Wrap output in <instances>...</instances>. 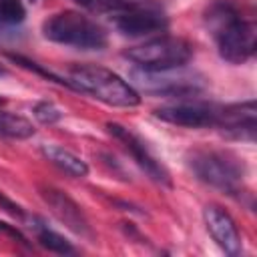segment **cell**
Listing matches in <instances>:
<instances>
[{"mask_svg": "<svg viewBox=\"0 0 257 257\" xmlns=\"http://www.w3.org/2000/svg\"><path fill=\"white\" fill-rule=\"evenodd\" d=\"M34 223L36 225H32V227H34V233H36V241L44 249H48L52 253H58V255H70V253H74V247H72V243L68 239H64L60 233H56L54 229H50L48 225H44L40 219H34Z\"/></svg>", "mask_w": 257, "mask_h": 257, "instance_id": "9a60e30c", "label": "cell"}, {"mask_svg": "<svg viewBox=\"0 0 257 257\" xmlns=\"http://www.w3.org/2000/svg\"><path fill=\"white\" fill-rule=\"evenodd\" d=\"M42 32L48 40L78 50H102L106 46L104 28L92 18L74 10L56 12L46 18L42 24Z\"/></svg>", "mask_w": 257, "mask_h": 257, "instance_id": "3957f363", "label": "cell"}, {"mask_svg": "<svg viewBox=\"0 0 257 257\" xmlns=\"http://www.w3.org/2000/svg\"><path fill=\"white\" fill-rule=\"evenodd\" d=\"M78 6L96 12V14H116L124 8H131L143 0H74Z\"/></svg>", "mask_w": 257, "mask_h": 257, "instance_id": "2e32d148", "label": "cell"}, {"mask_svg": "<svg viewBox=\"0 0 257 257\" xmlns=\"http://www.w3.org/2000/svg\"><path fill=\"white\" fill-rule=\"evenodd\" d=\"M34 116H36L40 122H44V124H52V122H56V120L62 118V112H60V108H58L56 104H52V102H48V100H42V102H36V106H34Z\"/></svg>", "mask_w": 257, "mask_h": 257, "instance_id": "d6986e66", "label": "cell"}, {"mask_svg": "<svg viewBox=\"0 0 257 257\" xmlns=\"http://www.w3.org/2000/svg\"><path fill=\"white\" fill-rule=\"evenodd\" d=\"M0 209H4L8 215H12V217H16V219H22V217H24L22 207H20L18 203H14L10 197H6L2 191H0Z\"/></svg>", "mask_w": 257, "mask_h": 257, "instance_id": "ffe728a7", "label": "cell"}, {"mask_svg": "<svg viewBox=\"0 0 257 257\" xmlns=\"http://www.w3.org/2000/svg\"><path fill=\"white\" fill-rule=\"evenodd\" d=\"M217 126L241 141H255V128H257V106L255 100L235 102L219 108L217 114Z\"/></svg>", "mask_w": 257, "mask_h": 257, "instance_id": "8fae6325", "label": "cell"}, {"mask_svg": "<svg viewBox=\"0 0 257 257\" xmlns=\"http://www.w3.org/2000/svg\"><path fill=\"white\" fill-rule=\"evenodd\" d=\"M38 191H40L42 201L48 205L52 215L62 225H66L70 231H74L80 237H90V223H88L82 207L72 197H68L64 191L50 187V185H40Z\"/></svg>", "mask_w": 257, "mask_h": 257, "instance_id": "9c48e42d", "label": "cell"}, {"mask_svg": "<svg viewBox=\"0 0 257 257\" xmlns=\"http://www.w3.org/2000/svg\"><path fill=\"white\" fill-rule=\"evenodd\" d=\"M133 78L141 90L155 96H191L203 90V78L185 66L169 70H135Z\"/></svg>", "mask_w": 257, "mask_h": 257, "instance_id": "8992f818", "label": "cell"}, {"mask_svg": "<svg viewBox=\"0 0 257 257\" xmlns=\"http://www.w3.org/2000/svg\"><path fill=\"white\" fill-rule=\"evenodd\" d=\"M205 20L217 40V50L223 60L241 64L255 54L257 28L253 22L243 20L229 2H213L207 8Z\"/></svg>", "mask_w": 257, "mask_h": 257, "instance_id": "6da1fadb", "label": "cell"}, {"mask_svg": "<svg viewBox=\"0 0 257 257\" xmlns=\"http://www.w3.org/2000/svg\"><path fill=\"white\" fill-rule=\"evenodd\" d=\"M8 58L12 60V62H16L18 66H22V68H26V70H34V72H38V74H42L46 80H52V82H56V84H64V86H68V88H74L72 86V82L70 80H62L60 76H56L54 72H50V70H46V68H42L38 62H34V60H30V58H26V56H22V54H8Z\"/></svg>", "mask_w": 257, "mask_h": 257, "instance_id": "e0dca14e", "label": "cell"}, {"mask_svg": "<svg viewBox=\"0 0 257 257\" xmlns=\"http://www.w3.org/2000/svg\"><path fill=\"white\" fill-rule=\"evenodd\" d=\"M4 74H6V68H4L2 64H0V76H4Z\"/></svg>", "mask_w": 257, "mask_h": 257, "instance_id": "7402d4cb", "label": "cell"}, {"mask_svg": "<svg viewBox=\"0 0 257 257\" xmlns=\"http://www.w3.org/2000/svg\"><path fill=\"white\" fill-rule=\"evenodd\" d=\"M26 16L20 0H0V24H18Z\"/></svg>", "mask_w": 257, "mask_h": 257, "instance_id": "ac0fdd59", "label": "cell"}, {"mask_svg": "<svg viewBox=\"0 0 257 257\" xmlns=\"http://www.w3.org/2000/svg\"><path fill=\"white\" fill-rule=\"evenodd\" d=\"M203 219L209 235L213 241L231 257L239 255L243 251V241L239 235V229L233 221V217L219 205H207L203 209Z\"/></svg>", "mask_w": 257, "mask_h": 257, "instance_id": "7c38bea8", "label": "cell"}, {"mask_svg": "<svg viewBox=\"0 0 257 257\" xmlns=\"http://www.w3.org/2000/svg\"><path fill=\"white\" fill-rule=\"evenodd\" d=\"M40 153H42V157H44L50 165H54L56 169H60L62 173H66V175H70V177L82 179V177L88 175V165H86V161L80 159L78 155H74L72 151L60 147V145H54V143L42 145V147H40Z\"/></svg>", "mask_w": 257, "mask_h": 257, "instance_id": "4fadbf2b", "label": "cell"}, {"mask_svg": "<svg viewBox=\"0 0 257 257\" xmlns=\"http://www.w3.org/2000/svg\"><path fill=\"white\" fill-rule=\"evenodd\" d=\"M217 114L219 108L203 102H177V104H165L155 108V116L185 128H207L217 126Z\"/></svg>", "mask_w": 257, "mask_h": 257, "instance_id": "30bf717a", "label": "cell"}, {"mask_svg": "<svg viewBox=\"0 0 257 257\" xmlns=\"http://www.w3.org/2000/svg\"><path fill=\"white\" fill-rule=\"evenodd\" d=\"M112 20L116 30L131 38L165 32L169 28V18L165 16V12L155 4H147L145 0L112 14Z\"/></svg>", "mask_w": 257, "mask_h": 257, "instance_id": "ba28073f", "label": "cell"}, {"mask_svg": "<svg viewBox=\"0 0 257 257\" xmlns=\"http://www.w3.org/2000/svg\"><path fill=\"white\" fill-rule=\"evenodd\" d=\"M0 231L2 233H6V235H10L14 241H18L20 245H24V247H28V239L24 237V233L20 231V229H16L14 225H10V223H6V221H0Z\"/></svg>", "mask_w": 257, "mask_h": 257, "instance_id": "44dd1931", "label": "cell"}, {"mask_svg": "<svg viewBox=\"0 0 257 257\" xmlns=\"http://www.w3.org/2000/svg\"><path fill=\"white\" fill-rule=\"evenodd\" d=\"M34 133H36V128L28 118L0 110V139L24 141V139L34 137Z\"/></svg>", "mask_w": 257, "mask_h": 257, "instance_id": "5bb4252c", "label": "cell"}, {"mask_svg": "<svg viewBox=\"0 0 257 257\" xmlns=\"http://www.w3.org/2000/svg\"><path fill=\"white\" fill-rule=\"evenodd\" d=\"M106 131L124 147V151L135 159V163L145 171V175L151 179V181H155V183H159V185H163V187H173V179H171V173L167 171V167L151 153V149L147 147V143L137 135V133H133L131 128H126V126H122V124H118V122H108L106 124Z\"/></svg>", "mask_w": 257, "mask_h": 257, "instance_id": "52a82bcc", "label": "cell"}, {"mask_svg": "<svg viewBox=\"0 0 257 257\" xmlns=\"http://www.w3.org/2000/svg\"><path fill=\"white\" fill-rule=\"evenodd\" d=\"M70 82L74 90L88 92L108 106L133 108L141 102V92L116 72L98 64H76L70 68Z\"/></svg>", "mask_w": 257, "mask_h": 257, "instance_id": "7a4b0ae2", "label": "cell"}, {"mask_svg": "<svg viewBox=\"0 0 257 257\" xmlns=\"http://www.w3.org/2000/svg\"><path fill=\"white\" fill-rule=\"evenodd\" d=\"M189 167L199 181L219 191L233 195L241 189L243 167L231 155L219 151H193L189 155Z\"/></svg>", "mask_w": 257, "mask_h": 257, "instance_id": "5b68a950", "label": "cell"}, {"mask_svg": "<svg viewBox=\"0 0 257 257\" xmlns=\"http://www.w3.org/2000/svg\"><path fill=\"white\" fill-rule=\"evenodd\" d=\"M4 102H6V98H4V96H0V106H2Z\"/></svg>", "mask_w": 257, "mask_h": 257, "instance_id": "603a6c76", "label": "cell"}, {"mask_svg": "<svg viewBox=\"0 0 257 257\" xmlns=\"http://www.w3.org/2000/svg\"><path fill=\"white\" fill-rule=\"evenodd\" d=\"M141 70H169L185 66L193 56V46L181 36H157L131 46L122 54Z\"/></svg>", "mask_w": 257, "mask_h": 257, "instance_id": "277c9868", "label": "cell"}, {"mask_svg": "<svg viewBox=\"0 0 257 257\" xmlns=\"http://www.w3.org/2000/svg\"><path fill=\"white\" fill-rule=\"evenodd\" d=\"M32 2H34V0H32Z\"/></svg>", "mask_w": 257, "mask_h": 257, "instance_id": "cb8c5ba5", "label": "cell"}]
</instances>
